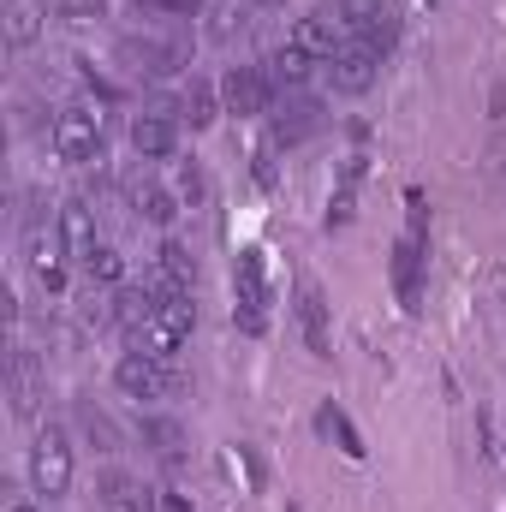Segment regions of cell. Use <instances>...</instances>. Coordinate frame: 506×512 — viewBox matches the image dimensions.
Returning a JSON list of instances; mask_svg holds the SVG:
<instances>
[{
    "label": "cell",
    "mask_w": 506,
    "mask_h": 512,
    "mask_svg": "<svg viewBox=\"0 0 506 512\" xmlns=\"http://www.w3.org/2000/svg\"><path fill=\"white\" fill-rule=\"evenodd\" d=\"M30 489L42 501H60L72 489V441L60 423H42L36 441H30Z\"/></svg>",
    "instance_id": "6da1fadb"
},
{
    "label": "cell",
    "mask_w": 506,
    "mask_h": 512,
    "mask_svg": "<svg viewBox=\"0 0 506 512\" xmlns=\"http://www.w3.org/2000/svg\"><path fill=\"white\" fill-rule=\"evenodd\" d=\"M221 96H227V114L251 120V114L268 108V78H262L256 66H233V72H227V84H221Z\"/></svg>",
    "instance_id": "7c38bea8"
},
{
    "label": "cell",
    "mask_w": 506,
    "mask_h": 512,
    "mask_svg": "<svg viewBox=\"0 0 506 512\" xmlns=\"http://www.w3.org/2000/svg\"><path fill=\"white\" fill-rule=\"evenodd\" d=\"M185 197L203 203V173H197V167H185Z\"/></svg>",
    "instance_id": "4dcf8cb0"
},
{
    "label": "cell",
    "mask_w": 506,
    "mask_h": 512,
    "mask_svg": "<svg viewBox=\"0 0 506 512\" xmlns=\"http://www.w3.org/2000/svg\"><path fill=\"white\" fill-rule=\"evenodd\" d=\"M6 512H42V507H36V501H24V495H18V501H12V507H6Z\"/></svg>",
    "instance_id": "d6a6232c"
},
{
    "label": "cell",
    "mask_w": 506,
    "mask_h": 512,
    "mask_svg": "<svg viewBox=\"0 0 506 512\" xmlns=\"http://www.w3.org/2000/svg\"><path fill=\"white\" fill-rule=\"evenodd\" d=\"M114 382L126 399H167L179 376H173V364H161V358H149V352H126L120 364H114Z\"/></svg>",
    "instance_id": "3957f363"
},
{
    "label": "cell",
    "mask_w": 506,
    "mask_h": 512,
    "mask_svg": "<svg viewBox=\"0 0 506 512\" xmlns=\"http://www.w3.org/2000/svg\"><path fill=\"white\" fill-rule=\"evenodd\" d=\"M393 286H399L405 316H417L423 310V233H405L393 245Z\"/></svg>",
    "instance_id": "8992f818"
},
{
    "label": "cell",
    "mask_w": 506,
    "mask_h": 512,
    "mask_svg": "<svg viewBox=\"0 0 506 512\" xmlns=\"http://www.w3.org/2000/svg\"><path fill=\"white\" fill-rule=\"evenodd\" d=\"M298 328H304L310 358H334V340H328V298H322V286H304V292H298Z\"/></svg>",
    "instance_id": "4fadbf2b"
},
{
    "label": "cell",
    "mask_w": 506,
    "mask_h": 512,
    "mask_svg": "<svg viewBox=\"0 0 506 512\" xmlns=\"http://www.w3.org/2000/svg\"><path fill=\"white\" fill-rule=\"evenodd\" d=\"M126 197H131V209H137L149 227H167V221L179 215V203H173L155 179H143V173H137V179H126Z\"/></svg>",
    "instance_id": "9a60e30c"
},
{
    "label": "cell",
    "mask_w": 506,
    "mask_h": 512,
    "mask_svg": "<svg viewBox=\"0 0 506 512\" xmlns=\"http://www.w3.org/2000/svg\"><path fill=\"white\" fill-rule=\"evenodd\" d=\"M155 274H161V280H173V286H185V292L197 286V262H191V251H185V245H173V239H167V245H161V256H155Z\"/></svg>",
    "instance_id": "44dd1931"
},
{
    "label": "cell",
    "mask_w": 506,
    "mask_h": 512,
    "mask_svg": "<svg viewBox=\"0 0 506 512\" xmlns=\"http://www.w3.org/2000/svg\"><path fill=\"white\" fill-rule=\"evenodd\" d=\"M0 30H6V42H12V48H36V42H42V30H48V0H6Z\"/></svg>",
    "instance_id": "8fae6325"
},
{
    "label": "cell",
    "mask_w": 506,
    "mask_h": 512,
    "mask_svg": "<svg viewBox=\"0 0 506 512\" xmlns=\"http://www.w3.org/2000/svg\"><path fill=\"white\" fill-rule=\"evenodd\" d=\"M60 12H72V18H102L108 0H60Z\"/></svg>",
    "instance_id": "f1b7e54d"
},
{
    "label": "cell",
    "mask_w": 506,
    "mask_h": 512,
    "mask_svg": "<svg viewBox=\"0 0 506 512\" xmlns=\"http://www.w3.org/2000/svg\"><path fill=\"white\" fill-rule=\"evenodd\" d=\"M60 239H66V251L72 256L96 251V221H90V203H84V197H72V203L60 209Z\"/></svg>",
    "instance_id": "e0dca14e"
},
{
    "label": "cell",
    "mask_w": 506,
    "mask_h": 512,
    "mask_svg": "<svg viewBox=\"0 0 506 512\" xmlns=\"http://www.w3.org/2000/svg\"><path fill=\"white\" fill-rule=\"evenodd\" d=\"M143 6H167V12H197L203 0H143Z\"/></svg>",
    "instance_id": "1f68e13d"
},
{
    "label": "cell",
    "mask_w": 506,
    "mask_h": 512,
    "mask_svg": "<svg viewBox=\"0 0 506 512\" xmlns=\"http://www.w3.org/2000/svg\"><path fill=\"white\" fill-rule=\"evenodd\" d=\"M131 149H137L143 161H167V155L179 149V120H173L167 108L137 114V120H131Z\"/></svg>",
    "instance_id": "ba28073f"
},
{
    "label": "cell",
    "mask_w": 506,
    "mask_h": 512,
    "mask_svg": "<svg viewBox=\"0 0 506 512\" xmlns=\"http://www.w3.org/2000/svg\"><path fill=\"white\" fill-rule=\"evenodd\" d=\"M393 36H399V24H393V18L381 12V18H370V24H358V36H352V42H364V48L387 54V48H393Z\"/></svg>",
    "instance_id": "cb8c5ba5"
},
{
    "label": "cell",
    "mask_w": 506,
    "mask_h": 512,
    "mask_svg": "<svg viewBox=\"0 0 506 512\" xmlns=\"http://www.w3.org/2000/svg\"><path fill=\"white\" fill-rule=\"evenodd\" d=\"M84 435H90V441H96L102 453H114V447H120V435H114V423H108V417H102L96 405H84Z\"/></svg>",
    "instance_id": "d4e9b609"
},
{
    "label": "cell",
    "mask_w": 506,
    "mask_h": 512,
    "mask_svg": "<svg viewBox=\"0 0 506 512\" xmlns=\"http://www.w3.org/2000/svg\"><path fill=\"white\" fill-rule=\"evenodd\" d=\"M233 322L245 334L268 328V274H262V251H239V304H233Z\"/></svg>",
    "instance_id": "277c9868"
},
{
    "label": "cell",
    "mask_w": 506,
    "mask_h": 512,
    "mask_svg": "<svg viewBox=\"0 0 506 512\" xmlns=\"http://www.w3.org/2000/svg\"><path fill=\"white\" fill-rule=\"evenodd\" d=\"M316 131V102H298V108H286L280 120H274V137L280 143H298V137H310Z\"/></svg>",
    "instance_id": "7402d4cb"
},
{
    "label": "cell",
    "mask_w": 506,
    "mask_h": 512,
    "mask_svg": "<svg viewBox=\"0 0 506 512\" xmlns=\"http://www.w3.org/2000/svg\"><path fill=\"white\" fill-rule=\"evenodd\" d=\"M239 18H245V6H233V0H227V6L215 12V24H209V30H215V36H233V24H239Z\"/></svg>",
    "instance_id": "83f0119b"
},
{
    "label": "cell",
    "mask_w": 506,
    "mask_h": 512,
    "mask_svg": "<svg viewBox=\"0 0 506 512\" xmlns=\"http://www.w3.org/2000/svg\"><path fill=\"white\" fill-rule=\"evenodd\" d=\"M143 447L155 453V459H185V447H191V435H185V423L179 417H143Z\"/></svg>",
    "instance_id": "2e32d148"
},
{
    "label": "cell",
    "mask_w": 506,
    "mask_h": 512,
    "mask_svg": "<svg viewBox=\"0 0 506 512\" xmlns=\"http://www.w3.org/2000/svg\"><path fill=\"white\" fill-rule=\"evenodd\" d=\"M102 512H155V495L131 471H108L102 477Z\"/></svg>",
    "instance_id": "5bb4252c"
},
{
    "label": "cell",
    "mask_w": 506,
    "mask_h": 512,
    "mask_svg": "<svg viewBox=\"0 0 506 512\" xmlns=\"http://www.w3.org/2000/svg\"><path fill=\"white\" fill-rule=\"evenodd\" d=\"M84 274H90V280H108V286H114V280L126 274V262H120V251H114V245H96V251L84 256Z\"/></svg>",
    "instance_id": "603a6c76"
},
{
    "label": "cell",
    "mask_w": 506,
    "mask_h": 512,
    "mask_svg": "<svg viewBox=\"0 0 506 512\" xmlns=\"http://www.w3.org/2000/svg\"><path fill=\"white\" fill-rule=\"evenodd\" d=\"M6 399H12V417H36V399H42V370L24 346L6 352Z\"/></svg>",
    "instance_id": "52a82bcc"
},
{
    "label": "cell",
    "mask_w": 506,
    "mask_h": 512,
    "mask_svg": "<svg viewBox=\"0 0 506 512\" xmlns=\"http://www.w3.org/2000/svg\"><path fill=\"white\" fill-rule=\"evenodd\" d=\"M120 60H131L137 78H173V72L185 66V54H179L173 42H137V36L120 42Z\"/></svg>",
    "instance_id": "9c48e42d"
},
{
    "label": "cell",
    "mask_w": 506,
    "mask_h": 512,
    "mask_svg": "<svg viewBox=\"0 0 506 512\" xmlns=\"http://www.w3.org/2000/svg\"><path fill=\"white\" fill-rule=\"evenodd\" d=\"M310 66H316V60H310V54H298L292 42L268 60V72H274V84H280V90H304V84H310Z\"/></svg>",
    "instance_id": "ffe728a7"
},
{
    "label": "cell",
    "mask_w": 506,
    "mask_h": 512,
    "mask_svg": "<svg viewBox=\"0 0 506 512\" xmlns=\"http://www.w3.org/2000/svg\"><path fill=\"white\" fill-rule=\"evenodd\" d=\"M316 429H322V435H334L346 459H364V453H370V447H364V435H358V423H352V417H346V411H340L334 399H328V405L316 411Z\"/></svg>",
    "instance_id": "d6986e66"
},
{
    "label": "cell",
    "mask_w": 506,
    "mask_h": 512,
    "mask_svg": "<svg viewBox=\"0 0 506 512\" xmlns=\"http://www.w3.org/2000/svg\"><path fill=\"white\" fill-rule=\"evenodd\" d=\"M155 512H191V501L179 489H167V495H155Z\"/></svg>",
    "instance_id": "f546056e"
},
{
    "label": "cell",
    "mask_w": 506,
    "mask_h": 512,
    "mask_svg": "<svg viewBox=\"0 0 506 512\" xmlns=\"http://www.w3.org/2000/svg\"><path fill=\"white\" fill-rule=\"evenodd\" d=\"M60 245H54V233L48 227H30V268H36V280L48 286V292H60L66 286V268H60Z\"/></svg>",
    "instance_id": "ac0fdd59"
},
{
    "label": "cell",
    "mask_w": 506,
    "mask_h": 512,
    "mask_svg": "<svg viewBox=\"0 0 506 512\" xmlns=\"http://www.w3.org/2000/svg\"><path fill=\"white\" fill-rule=\"evenodd\" d=\"M54 155L60 161H102V114L60 108L54 114Z\"/></svg>",
    "instance_id": "7a4b0ae2"
},
{
    "label": "cell",
    "mask_w": 506,
    "mask_h": 512,
    "mask_svg": "<svg viewBox=\"0 0 506 512\" xmlns=\"http://www.w3.org/2000/svg\"><path fill=\"white\" fill-rule=\"evenodd\" d=\"M286 42H292V48H298V54H310V60H316V66H322V60H334V54H340V48H346V42H340V30H334V18H328V12H310V18H298V24H292V36H286Z\"/></svg>",
    "instance_id": "30bf717a"
},
{
    "label": "cell",
    "mask_w": 506,
    "mask_h": 512,
    "mask_svg": "<svg viewBox=\"0 0 506 512\" xmlns=\"http://www.w3.org/2000/svg\"><path fill=\"white\" fill-rule=\"evenodd\" d=\"M334 6H340V18H346L352 30H358V24H370V18H381V12H387V0H334Z\"/></svg>",
    "instance_id": "484cf974"
},
{
    "label": "cell",
    "mask_w": 506,
    "mask_h": 512,
    "mask_svg": "<svg viewBox=\"0 0 506 512\" xmlns=\"http://www.w3.org/2000/svg\"><path fill=\"white\" fill-rule=\"evenodd\" d=\"M185 114H191V126H209V120H215V96H209V84H191Z\"/></svg>",
    "instance_id": "4316f807"
},
{
    "label": "cell",
    "mask_w": 506,
    "mask_h": 512,
    "mask_svg": "<svg viewBox=\"0 0 506 512\" xmlns=\"http://www.w3.org/2000/svg\"><path fill=\"white\" fill-rule=\"evenodd\" d=\"M328 78H334L340 96H364V90L381 78V54L376 48H364V42H346V48L328 60Z\"/></svg>",
    "instance_id": "5b68a950"
}]
</instances>
